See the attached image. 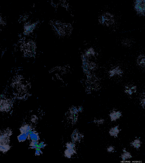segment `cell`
Returning a JSON list of instances; mask_svg holds the SVG:
<instances>
[{
    "instance_id": "52a82bcc",
    "label": "cell",
    "mask_w": 145,
    "mask_h": 163,
    "mask_svg": "<svg viewBox=\"0 0 145 163\" xmlns=\"http://www.w3.org/2000/svg\"><path fill=\"white\" fill-rule=\"evenodd\" d=\"M120 131V130L119 129L118 126H117L110 129L109 133L111 136L117 137L118 134L119 133Z\"/></svg>"
},
{
    "instance_id": "ac0fdd59",
    "label": "cell",
    "mask_w": 145,
    "mask_h": 163,
    "mask_svg": "<svg viewBox=\"0 0 145 163\" xmlns=\"http://www.w3.org/2000/svg\"><path fill=\"white\" fill-rule=\"evenodd\" d=\"M115 150L114 148L113 147H112V146H110V147H108L107 148V150L108 152H112L114 150Z\"/></svg>"
},
{
    "instance_id": "7c38bea8",
    "label": "cell",
    "mask_w": 145,
    "mask_h": 163,
    "mask_svg": "<svg viewBox=\"0 0 145 163\" xmlns=\"http://www.w3.org/2000/svg\"><path fill=\"white\" fill-rule=\"evenodd\" d=\"M74 153H76V152L74 149H67L65 152V156L69 158H70L71 155Z\"/></svg>"
},
{
    "instance_id": "6da1fadb",
    "label": "cell",
    "mask_w": 145,
    "mask_h": 163,
    "mask_svg": "<svg viewBox=\"0 0 145 163\" xmlns=\"http://www.w3.org/2000/svg\"><path fill=\"white\" fill-rule=\"evenodd\" d=\"M100 23L103 25L108 26L114 23V16L112 14L107 13L104 14L100 18Z\"/></svg>"
},
{
    "instance_id": "e0dca14e",
    "label": "cell",
    "mask_w": 145,
    "mask_h": 163,
    "mask_svg": "<svg viewBox=\"0 0 145 163\" xmlns=\"http://www.w3.org/2000/svg\"><path fill=\"white\" fill-rule=\"evenodd\" d=\"M66 147L67 149H74L75 145L73 143H67L66 144Z\"/></svg>"
},
{
    "instance_id": "2e32d148",
    "label": "cell",
    "mask_w": 145,
    "mask_h": 163,
    "mask_svg": "<svg viewBox=\"0 0 145 163\" xmlns=\"http://www.w3.org/2000/svg\"><path fill=\"white\" fill-rule=\"evenodd\" d=\"M9 149V146L8 144H1V152H7Z\"/></svg>"
},
{
    "instance_id": "8992f818",
    "label": "cell",
    "mask_w": 145,
    "mask_h": 163,
    "mask_svg": "<svg viewBox=\"0 0 145 163\" xmlns=\"http://www.w3.org/2000/svg\"><path fill=\"white\" fill-rule=\"evenodd\" d=\"M38 134V133L36 132V131H30L29 135V136L28 135V136L32 141H38L40 138Z\"/></svg>"
},
{
    "instance_id": "9a60e30c",
    "label": "cell",
    "mask_w": 145,
    "mask_h": 163,
    "mask_svg": "<svg viewBox=\"0 0 145 163\" xmlns=\"http://www.w3.org/2000/svg\"><path fill=\"white\" fill-rule=\"evenodd\" d=\"M10 107V105L6 100H2L1 102V109L3 110L8 109Z\"/></svg>"
},
{
    "instance_id": "5b68a950",
    "label": "cell",
    "mask_w": 145,
    "mask_h": 163,
    "mask_svg": "<svg viewBox=\"0 0 145 163\" xmlns=\"http://www.w3.org/2000/svg\"><path fill=\"white\" fill-rule=\"evenodd\" d=\"M137 62L138 65L143 68H145V55H141L137 59Z\"/></svg>"
},
{
    "instance_id": "d6986e66",
    "label": "cell",
    "mask_w": 145,
    "mask_h": 163,
    "mask_svg": "<svg viewBox=\"0 0 145 163\" xmlns=\"http://www.w3.org/2000/svg\"><path fill=\"white\" fill-rule=\"evenodd\" d=\"M35 154L36 155H40V153L38 150L36 149V151L35 153Z\"/></svg>"
},
{
    "instance_id": "9c48e42d",
    "label": "cell",
    "mask_w": 145,
    "mask_h": 163,
    "mask_svg": "<svg viewBox=\"0 0 145 163\" xmlns=\"http://www.w3.org/2000/svg\"><path fill=\"white\" fill-rule=\"evenodd\" d=\"M141 142L139 139H136L130 143L131 145L134 148L138 149L141 147Z\"/></svg>"
},
{
    "instance_id": "ffe728a7",
    "label": "cell",
    "mask_w": 145,
    "mask_h": 163,
    "mask_svg": "<svg viewBox=\"0 0 145 163\" xmlns=\"http://www.w3.org/2000/svg\"><path fill=\"white\" fill-rule=\"evenodd\" d=\"M142 103L143 106H145V98L142 100Z\"/></svg>"
},
{
    "instance_id": "4fadbf2b",
    "label": "cell",
    "mask_w": 145,
    "mask_h": 163,
    "mask_svg": "<svg viewBox=\"0 0 145 163\" xmlns=\"http://www.w3.org/2000/svg\"><path fill=\"white\" fill-rule=\"evenodd\" d=\"M95 50L93 48H91L87 50L85 52V56L88 57L95 56Z\"/></svg>"
},
{
    "instance_id": "44dd1931",
    "label": "cell",
    "mask_w": 145,
    "mask_h": 163,
    "mask_svg": "<svg viewBox=\"0 0 145 163\" xmlns=\"http://www.w3.org/2000/svg\"><path fill=\"white\" fill-rule=\"evenodd\" d=\"M83 110V108L82 107H80L79 108L78 110V111L80 112H81Z\"/></svg>"
},
{
    "instance_id": "ba28073f",
    "label": "cell",
    "mask_w": 145,
    "mask_h": 163,
    "mask_svg": "<svg viewBox=\"0 0 145 163\" xmlns=\"http://www.w3.org/2000/svg\"><path fill=\"white\" fill-rule=\"evenodd\" d=\"M136 86H133L131 87H127L126 89L125 90V92L130 95H132L133 93H135L136 91Z\"/></svg>"
},
{
    "instance_id": "277c9868",
    "label": "cell",
    "mask_w": 145,
    "mask_h": 163,
    "mask_svg": "<svg viewBox=\"0 0 145 163\" xmlns=\"http://www.w3.org/2000/svg\"><path fill=\"white\" fill-rule=\"evenodd\" d=\"M110 76L113 77L116 75H120L123 73L122 71L119 67H117L110 72Z\"/></svg>"
},
{
    "instance_id": "7a4b0ae2",
    "label": "cell",
    "mask_w": 145,
    "mask_h": 163,
    "mask_svg": "<svg viewBox=\"0 0 145 163\" xmlns=\"http://www.w3.org/2000/svg\"><path fill=\"white\" fill-rule=\"evenodd\" d=\"M135 8L137 12L141 15L145 14V1H137Z\"/></svg>"
},
{
    "instance_id": "5bb4252c",
    "label": "cell",
    "mask_w": 145,
    "mask_h": 163,
    "mask_svg": "<svg viewBox=\"0 0 145 163\" xmlns=\"http://www.w3.org/2000/svg\"><path fill=\"white\" fill-rule=\"evenodd\" d=\"M30 126L27 125L21 127L20 129L21 133H27L28 132H30Z\"/></svg>"
},
{
    "instance_id": "8fae6325",
    "label": "cell",
    "mask_w": 145,
    "mask_h": 163,
    "mask_svg": "<svg viewBox=\"0 0 145 163\" xmlns=\"http://www.w3.org/2000/svg\"><path fill=\"white\" fill-rule=\"evenodd\" d=\"M123 152L121 155V158L123 161H125L126 160L131 159L132 157V155L130 152H127L126 151Z\"/></svg>"
},
{
    "instance_id": "3957f363",
    "label": "cell",
    "mask_w": 145,
    "mask_h": 163,
    "mask_svg": "<svg viewBox=\"0 0 145 163\" xmlns=\"http://www.w3.org/2000/svg\"><path fill=\"white\" fill-rule=\"evenodd\" d=\"M121 112L119 111L116 112L113 111L110 114L111 120L112 121H114L119 119L122 116Z\"/></svg>"
},
{
    "instance_id": "30bf717a",
    "label": "cell",
    "mask_w": 145,
    "mask_h": 163,
    "mask_svg": "<svg viewBox=\"0 0 145 163\" xmlns=\"http://www.w3.org/2000/svg\"><path fill=\"white\" fill-rule=\"evenodd\" d=\"M30 132L26 133H21L20 135L18 136L17 138L19 142H23L25 141L28 137Z\"/></svg>"
}]
</instances>
